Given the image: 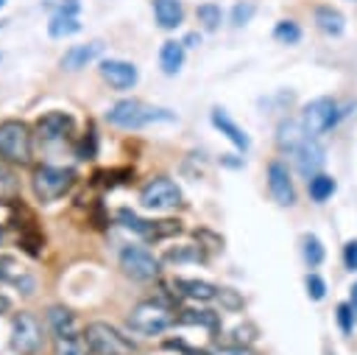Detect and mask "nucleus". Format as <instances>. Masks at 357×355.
<instances>
[{"label": "nucleus", "instance_id": "obj_27", "mask_svg": "<svg viewBox=\"0 0 357 355\" xmlns=\"http://www.w3.org/2000/svg\"><path fill=\"white\" fill-rule=\"evenodd\" d=\"M176 321H181V324H198V327H209V330H215L218 327V313H212V310H192V307H187V310H181L178 313V319Z\"/></svg>", "mask_w": 357, "mask_h": 355}, {"label": "nucleus", "instance_id": "obj_14", "mask_svg": "<svg viewBox=\"0 0 357 355\" xmlns=\"http://www.w3.org/2000/svg\"><path fill=\"white\" fill-rule=\"evenodd\" d=\"M75 129V120L73 115L67 112H47L36 120V134L45 140V143H56V140H64L70 131Z\"/></svg>", "mask_w": 357, "mask_h": 355}, {"label": "nucleus", "instance_id": "obj_6", "mask_svg": "<svg viewBox=\"0 0 357 355\" xmlns=\"http://www.w3.org/2000/svg\"><path fill=\"white\" fill-rule=\"evenodd\" d=\"M340 115H343V112H340L337 101L321 95V98L310 101V103L301 109V117H298V120H301L307 137H321V134H326V131L340 120Z\"/></svg>", "mask_w": 357, "mask_h": 355}, {"label": "nucleus", "instance_id": "obj_25", "mask_svg": "<svg viewBox=\"0 0 357 355\" xmlns=\"http://www.w3.org/2000/svg\"><path fill=\"white\" fill-rule=\"evenodd\" d=\"M53 352L56 355H92L89 352V344L84 335H59L56 344H53Z\"/></svg>", "mask_w": 357, "mask_h": 355}, {"label": "nucleus", "instance_id": "obj_34", "mask_svg": "<svg viewBox=\"0 0 357 355\" xmlns=\"http://www.w3.org/2000/svg\"><path fill=\"white\" fill-rule=\"evenodd\" d=\"M254 338H257V327L254 324H240V327L231 330V344H237V347H248Z\"/></svg>", "mask_w": 357, "mask_h": 355}, {"label": "nucleus", "instance_id": "obj_40", "mask_svg": "<svg viewBox=\"0 0 357 355\" xmlns=\"http://www.w3.org/2000/svg\"><path fill=\"white\" fill-rule=\"evenodd\" d=\"M343 263L349 271H357V240H349L343 246Z\"/></svg>", "mask_w": 357, "mask_h": 355}, {"label": "nucleus", "instance_id": "obj_1", "mask_svg": "<svg viewBox=\"0 0 357 355\" xmlns=\"http://www.w3.org/2000/svg\"><path fill=\"white\" fill-rule=\"evenodd\" d=\"M173 117L176 115L170 109H159V106H151L137 98H123V101L112 103L106 112V120L117 129H142L151 123H170Z\"/></svg>", "mask_w": 357, "mask_h": 355}, {"label": "nucleus", "instance_id": "obj_23", "mask_svg": "<svg viewBox=\"0 0 357 355\" xmlns=\"http://www.w3.org/2000/svg\"><path fill=\"white\" fill-rule=\"evenodd\" d=\"M335 179L329 176V173H315L312 179H307V190H310V198L312 201H318V204H324L332 193H335Z\"/></svg>", "mask_w": 357, "mask_h": 355}, {"label": "nucleus", "instance_id": "obj_24", "mask_svg": "<svg viewBox=\"0 0 357 355\" xmlns=\"http://www.w3.org/2000/svg\"><path fill=\"white\" fill-rule=\"evenodd\" d=\"M162 260L165 263H204L206 254H204L201 243L198 246H173V249H167L162 254Z\"/></svg>", "mask_w": 357, "mask_h": 355}, {"label": "nucleus", "instance_id": "obj_44", "mask_svg": "<svg viewBox=\"0 0 357 355\" xmlns=\"http://www.w3.org/2000/svg\"><path fill=\"white\" fill-rule=\"evenodd\" d=\"M349 305H351V310H354V319H357V285L351 288V299H349Z\"/></svg>", "mask_w": 357, "mask_h": 355}, {"label": "nucleus", "instance_id": "obj_18", "mask_svg": "<svg viewBox=\"0 0 357 355\" xmlns=\"http://www.w3.org/2000/svg\"><path fill=\"white\" fill-rule=\"evenodd\" d=\"M151 3H153V17H156L159 28L176 31L184 22V6H181V0H151Z\"/></svg>", "mask_w": 357, "mask_h": 355}, {"label": "nucleus", "instance_id": "obj_31", "mask_svg": "<svg viewBox=\"0 0 357 355\" xmlns=\"http://www.w3.org/2000/svg\"><path fill=\"white\" fill-rule=\"evenodd\" d=\"M195 17H198V22L206 28V31H215L218 25H220V6H215V3H201L198 8H195Z\"/></svg>", "mask_w": 357, "mask_h": 355}, {"label": "nucleus", "instance_id": "obj_17", "mask_svg": "<svg viewBox=\"0 0 357 355\" xmlns=\"http://www.w3.org/2000/svg\"><path fill=\"white\" fill-rule=\"evenodd\" d=\"M173 288H176L181 296L192 299V302H209V299L218 296V288H215L212 282H206V280H192V277H176V280H173Z\"/></svg>", "mask_w": 357, "mask_h": 355}, {"label": "nucleus", "instance_id": "obj_35", "mask_svg": "<svg viewBox=\"0 0 357 355\" xmlns=\"http://www.w3.org/2000/svg\"><path fill=\"white\" fill-rule=\"evenodd\" d=\"M254 3H237L234 8H231V25H245V22H251V17H254Z\"/></svg>", "mask_w": 357, "mask_h": 355}, {"label": "nucleus", "instance_id": "obj_13", "mask_svg": "<svg viewBox=\"0 0 357 355\" xmlns=\"http://www.w3.org/2000/svg\"><path fill=\"white\" fill-rule=\"evenodd\" d=\"M81 31V22H78V0H67L59 6V11L50 17L47 22V34L53 39H64V36H73Z\"/></svg>", "mask_w": 357, "mask_h": 355}, {"label": "nucleus", "instance_id": "obj_15", "mask_svg": "<svg viewBox=\"0 0 357 355\" xmlns=\"http://www.w3.org/2000/svg\"><path fill=\"white\" fill-rule=\"evenodd\" d=\"M209 120H212V126H215V129H218V131H220V134H223V137H226L237 151H248V148H251L248 134H245V131H243V129H240V126L226 115V109H218V106H215V109H212V115H209Z\"/></svg>", "mask_w": 357, "mask_h": 355}, {"label": "nucleus", "instance_id": "obj_20", "mask_svg": "<svg viewBox=\"0 0 357 355\" xmlns=\"http://www.w3.org/2000/svg\"><path fill=\"white\" fill-rule=\"evenodd\" d=\"M184 64V42H176V39H167L162 42L159 48V67L165 75H176Z\"/></svg>", "mask_w": 357, "mask_h": 355}, {"label": "nucleus", "instance_id": "obj_43", "mask_svg": "<svg viewBox=\"0 0 357 355\" xmlns=\"http://www.w3.org/2000/svg\"><path fill=\"white\" fill-rule=\"evenodd\" d=\"M195 42H201V36H198V34H187V36H184V48H192Z\"/></svg>", "mask_w": 357, "mask_h": 355}, {"label": "nucleus", "instance_id": "obj_37", "mask_svg": "<svg viewBox=\"0 0 357 355\" xmlns=\"http://www.w3.org/2000/svg\"><path fill=\"white\" fill-rule=\"evenodd\" d=\"M354 310H351V305L349 302H340L337 305V324H340V330L343 333H351V327H354Z\"/></svg>", "mask_w": 357, "mask_h": 355}, {"label": "nucleus", "instance_id": "obj_41", "mask_svg": "<svg viewBox=\"0 0 357 355\" xmlns=\"http://www.w3.org/2000/svg\"><path fill=\"white\" fill-rule=\"evenodd\" d=\"M215 355H251V349H248V347H237V344H231V347L218 349Z\"/></svg>", "mask_w": 357, "mask_h": 355}, {"label": "nucleus", "instance_id": "obj_7", "mask_svg": "<svg viewBox=\"0 0 357 355\" xmlns=\"http://www.w3.org/2000/svg\"><path fill=\"white\" fill-rule=\"evenodd\" d=\"M42 341H45V333L39 319L28 310H20L11 319V349L20 355H36L42 349Z\"/></svg>", "mask_w": 357, "mask_h": 355}, {"label": "nucleus", "instance_id": "obj_19", "mask_svg": "<svg viewBox=\"0 0 357 355\" xmlns=\"http://www.w3.org/2000/svg\"><path fill=\"white\" fill-rule=\"evenodd\" d=\"M304 140H307V131H304L301 120H284V123H279V129H276V145L282 151L293 154Z\"/></svg>", "mask_w": 357, "mask_h": 355}, {"label": "nucleus", "instance_id": "obj_42", "mask_svg": "<svg viewBox=\"0 0 357 355\" xmlns=\"http://www.w3.org/2000/svg\"><path fill=\"white\" fill-rule=\"evenodd\" d=\"M8 310H11V299H8L6 294H0V316L8 313Z\"/></svg>", "mask_w": 357, "mask_h": 355}, {"label": "nucleus", "instance_id": "obj_45", "mask_svg": "<svg viewBox=\"0 0 357 355\" xmlns=\"http://www.w3.org/2000/svg\"><path fill=\"white\" fill-rule=\"evenodd\" d=\"M3 3H6V0H0V8H3Z\"/></svg>", "mask_w": 357, "mask_h": 355}, {"label": "nucleus", "instance_id": "obj_39", "mask_svg": "<svg viewBox=\"0 0 357 355\" xmlns=\"http://www.w3.org/2000/svg\"><path fill=\"white\" fill-rule=\"evenodd\" d=\"M14 268H17L14 257L0 254V280H11V282H17V285H20V277H14Z\"/></svg>", "mask_w": 357, "mask_h": 355}, {"label": "nucleus", "instance_id": "obj_29", "mask_svg": "<svg viewBox=\"0 0 357 355\" xmlns=\"http://www.w3.org/2000/svg\"><path fill=\"white\" fill-rule=\"evenodd\" d=\"M273 39L282 42V45H296V42L301 39L298 22H293V20H279L276 28H273Z\"/></svg>", "mask_w": 357, "mask_h": 355}, {"label": "nucleus", "instance_id": "obj_46", "mask_svg": "<svg viewBox=\"0 0 357 355\" xmlns=\"http://www.w3.org/2000/svg\"><path fill=\"white\" fill-rule=\"evenodd\" d=\"M0 240H3V229H0Z\"/></svg>", "mask_w": 357, "mask_h": 355}, {"label": "nucleus", "instance_id": "obj_33", "mask_svg": "<svg viewBox=\"0 0 357 355\" xmlns=\"http://www.w3.org/2000/svg\"><path fill=\"white\" fill-rule=\"evenodd\" d=\"M304 285H307V296H310L312 302H321V299L326 296V282H324V277H321V274L310 271V274L304 277Z\"/></svg>", "mask_w": 357, "mask_h": 355}, {"label": "nucleus", "instance_id": "obj_47", "mask_svg": "<svg viewBox=\"0 0 357 355\" xmlns=\"http://www.w3.org/2000/svg\"><path fill=\"white\" fill-rule=\"evenodd\" d=\"M351 3H357V0H351Z\"/></svg>", "mask_w": 357, "mask_h": 355}, {"label": "nucleus", "instance_id": "obj_10", "mask_svg": "<svg viewBox=\"0 0 357 355\" xmlns=\"http://www.w3.org/2000/svg\"><path fill=\"white\" fill-rule=\"evenodd\" d=\"M265 179H268V193L279 207H293L296 204V184H293V176H290V171L282 159L268 162Z\"/></svg>", "mask_w": 357, "mask_h": 355}, {"label": "nucleus", "instance_id": "obj_32", "mask_svg": "<svg viewBox=\"0 0 357 355\" xmlns=\"http://www.w3.org/2000/svg\"><path fill=\"white\" fill-rule=\"evenodd\" d=\"M181 232V224L173 221V218H165V221H151V238L148 240H165V238H173Z\"/></svg>", "mask_w": 357, "mask_h": 355}, {"label": "nucleus", "instance_id": "obj_38", "mask_svg": "<svg viewBox=\"0 0 357 355\" xmlns=\"http://www.w3.org/2000/svg\"><path fill=\"white\" fill-rule=\"evenodd\" d=\"M98 154V137H95V131H86V137L78 143V157L81 159H92Z\"/></svg>", "mask_w": 357, "mask_h": 355}, {"label": "nucleus", "instance_id": "obj_4", "mask_svg": "<svg viewBox=\"0 0 357 355\" xmlns=\"http://www.w3.org/2000/svg\"><path fill=\"white\" fill-rule=\"evenodd\" d=\"M173 321H176V313L167 305L156 302V299L139 302L128 313V327L137 335H162Z\"/></svg>", "mask_w": 357, "mask_h": 355}, {"label": "nucleus", "instance_id": "obj_36", "mask_svg": "<svg viewBox=\"0 0 357 355\" xmlns=\"http://www.w3.org/2000/svg\"><path fill=\"white\" fill-rule=\"evenodd\" d=\"M215 299H220V302H223V307H229V310L243 307V296H240L234 288H218V296H215Z\"/></svg>", "mask_w": 357, "mask_h": 355}, {"label": "nucleus", "instance_id": "obj_2", "mask_svg": "<svg viewBox=\"0 0 357 355\" xmlns=\"http://www.w3.org/2000/svg\"><path fill=\"white\" fill-rule=\"evenodd\" d=\"M0 157L8 165H28L33 157V134L22 120L0 123Z\"/></svg>", "mask_w": 357, "mask_h": 355}, {"label": "nucleus", "instance_id": "obj_12", "mask_svg": "<svg viewBox=\"0 0 357 355\" xmlns=\"http://www.w3.org/2000/svg\"><path fill=\"white\" fill-rule=\"evenodd\" d=\"M293 159H296V168L304 179H312L315 173H321L324 162H326V151L324 145L318 143V137H307L296 151H293Z\"/></svg>", "mask_w": 357, "mask_h": 355}, {"label": "nucleus", "instance_id": "obj_21", "mask_svg": "<svg viewBox=\"0 0 357 355\" xmlns=\"http://www.w3.org/2000/svg\"><path fill=\"white\" fill-rule=\"evenodd\" d=\"M315 25L326 36H340L343 28H346V17L337 8H332V6H318L315 8Z\"/></svg>", "mask_w": 357, "mask_h": 355}, {"label": "nucleus", "instance_id": "obj_9", "mask_svg": "<svg viewBox=\"0 0 357 355\" xmlns=\"http://www.w3.org/2000/svg\"><path fill=\"white\" fill-rule=\"evenodd\" d=\"M120 268L139 282L156 280L159 277V257L151 254L145 246H123L120 252Z\"/></svg>", "mask_w": 357, "mask_h": 355}, {"label": "nucleus", "instance_id": "obj_28", "mask_svg": "<svg viewBox=\"0 0 357 355\" xmlns=\"http://www.w3.org/2000/svg\"><path fill=\"white\" fill-rule=\"evenodd\" d=\"M301 252H304V260H307V266L310 268H318L321 263H324V243L318 240V235H304V240H301Z\"/></svg>", "mask_w": 357, "mask_h": 355}, {"label": "nucleus", "instance_id": "obj_8", "mask_svg": "<svg viewBox=\"0 0 357 355\" xmlns=\"http://www.w3.org/2000/svg\"><path fill=\"white\" fill-rule=\"evenodd\" d=\"M139 204L145 210H173L181 204V190L173 179L156 176L139 190Z\"/></svg>", "mask_w": 357, "mask_h": 355}, {"label": "nucleus", "instance_id": "obj_5", "mask_svg": "<svg viewBox=\"0 0 357 355\" xmlns=\"http://www.w3.org/2000/svg\"><path fill=\"white\" fill-rule=\"evenodd\" d=\"M84 338L89 344L92 355H134L137 347L131 338H126L117 327L106 324V321H92L84 330Z\"/></svg>", "mask_w": 357, "mask_h": 355}, {"label": "nucleus", "instance_id": "obj_30", "mask_svg": "<svg viewBox=\"0 0 357 355\" xmlns=\"http://www.w3.org/2000/svg\"><path fill=\"white\" fill-rule=\"evenodd\" d=\"M17 179H14V173H11V168H8V162L0 157V201H14V196H17Z\"/></svg>", "mask_w": 357, "mask_h": 355}, {"label": "nucleus", "instance_id": "obj_16", "mask_svg": "<svg viewBox=\"0 0 357 355\" xmlns=\"http://www.w3.org/2000/svg\"><path fill=\"white\" fill-rule=\"evenodd\" d=\"M100 50H103V45H100V42L73 45V48H67V50H64V56H61V67H64V70H70V73H75V70L86 67L89 61H95V59L100 56Z\"/></svg>", "mask_w": 357, "mask_h": 355}, {"label": "nucleus", "instance_id": "obj_26", "mask_svg": "<svg viewBox=\"0 0 357 355\" xmlns=\"http://www.w3.org/2000/svg\"><path fill=\"white\" fill-rule=\"evenodd\" d=\"M117 221L126 226V229H131L134 235H142V238H151V221H145V218H139L137 212H131L128 207H120L117 210Z\"/></svg>", "mask_w": 357, "mask_h": 355}, {"label": "nucleus", "instance_id": "obj_22", "mask_svg": "<svg viewBox=\"0 0 357 355\" xmlns=\"http://www.w3.org/2000/svg\"><path fill=\"white\" fill-rule=\"evenodd\" d=\"M47 324L50 330L59 335H75L78 333V324H75V313L67 310V307H50L47 310Z\"/></svg>", "mask_w": 357, "mask_h": 355}, {"label": "nucleus", "instance_id": "obj_11", "mask_svg": "<svg viewBox=\"0 0 357 355\" xmlns=\"http://www.w3.org/2000/svg\"><path fill=\"white\" fill-rule=\"evenodd\" d=\"M98 70H100L103 81H106L112 89H120V92L131 89V87L139 81V70H137V64L123 61V59H103V61L98 64Z\"/></svg>", "mask_w": 357, "mask_h": 355}, {"label": "nucleus", "instance_id": "obj_3", "mask_svg": "<svg viewBox=\"0 0 357 355\" xmlns=\"http://www.w3.org/2000/svg\"><path fill=\"white\" fill-rule=\"evenodd\" d=\"M75 184V173L70 168H56V165H39L31 176V190L36 201L50 204L61 196H67Z\"/></svg>", "mask_w": 357, "mask_h": 355}]
</instances>
